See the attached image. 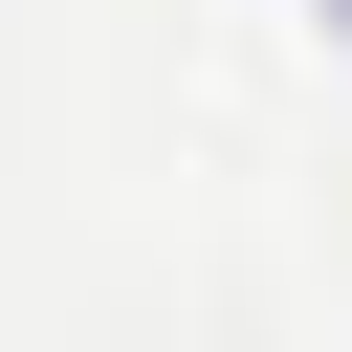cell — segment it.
<instances>
[{"label":"cell","instance_id":"cell-1","mask_svg":"<svg viewBox=\"0 0 352 352\" xmlns=\"http://www.w3.org/2000/svg\"><path fill=\"white\" fill-rule=\"evenodd\" d=\"M330 22H352V0H330Z\"/></svg>","mask_w":352,"mask_h":352}]
</instances>
